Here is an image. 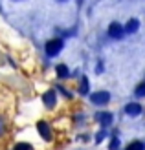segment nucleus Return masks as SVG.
I'll return each mask as SVG.
<instances>
[{
  "label": "nucleus",
  "mask_w": 145,
  "mask_h": 150,
  "mask_svg": "<svg viewBox=\"0 0 145 150\" xmlns=\"http://www.w3.org/2000/svg\"><path fill=\"white\" fill-rule=\"evenodd\" d=\"M125 112L129 115H140L141 114V106L140 104H136V103H131V104H127L125 106Z\"/></svg>",
  "instance_id": "nucleus-4"
},
{
  "label": "nucleus",
  "mask_w": 145,
  "mask_h": 150,
  "mask_svg": "<svg viewBox=\"0 0 145 150\" xmlns=\"http://www.w3.org/2000/svg\"><path fill=\"white\" fill-rule=\"evenodd\" d=\"M61 50H63V40H59V39L50 40V42L46 44V53H48L50 57H55Z\"/></svg>",
  "instance_id": "nucleus-1"
},
{
  "label": "nucleus",
  "mask_w": 145,
  "mask_h": 150,
  "mask_svg": "<svg viewBox=\"0 0 145 150\" xmlns=\"http://www.w3.org/2000/svg\"><path fill=\"white\" fill-rule=\"evenodd\" d=\"M97 119H99V121H101L103 125H109V123H110V119H112V115H110V114H106V112H103V114H99Z\"/></svg>",
  "instance_id": "nucleus-9"
},
{
  "label": "nucleus",
  "mask_w": 145,
  "mask_h": 150,
  "mask_svg": "<svg viewBox=\"0 0 145 150\" xmlns=\"http://www.w3.org/2000/svg\"><path fill=\"white\" fill-rule=\"evenodd\" d=\"M81 92H83V93H86V92H88V81H86V79L83 81V90H81Z\"/></svg>",
  "instance_id": "nucleus-12"
},
{
  "label": "nucleus",
  "mask_w": 145,
  "mask_h": 150,
  "mask_svg": "<svg viewBox=\"0 0 145 150\" xmlns=\"http://www.w3.org/2000/svg\"><path fill=\"white\" fill-rule=\"evenodd\" d=\"M138 28H140V22L136 20V18H131V20L127 22V26H125L123 31H127V33H136V31H138Z\"/></svg>",
  "instance_id": "nucleus-6"
},
{
  "label": "nucleus",
  "mask_w": 145,
  "mask_h": 150,
  "mask_svg": "<svg viewBox=\"0 0 145 150\" xmlns=\"http://www.w3.org/2000/svg\"><path fill=\"white\" fill-rule=\"evenodd\" d=\"M138 95H145V84H141V86H138V92H136Z\"/></svg>",
  "instance_id": "nucleus-13"
},
{
  "label": "nucleus",
  "mask_w": 145,
  "mask_h": 150,
  "mask_svg": "<svg viewBox=\"0 0 145 150\" xmlns=\"http://www.w3.org/2000/svg\"><path fill=\"white\" fill-rule=\"evenodd\" d=\"M57 75H59V77H68V68H66L64 64H59L57 66Z\"/></svg>",
  "instance_id": "nucleus-10"
},
{
  "label": "nucleus",
  "mask_w": 145,
  "mask_h": 150,
  "mask_svg": "<svg viewBox=\"0 0 145 150\" xmlns=\"http://www.w3.org/2000/svg\"><path fill=\"white\" fill-rule=\"evenodd\" d=\"M103 139H105V132H99L97 136H96V141L99 143V141H103Z\"/></svg>",
  "instance_id": "nucleus-14"
},
{
  "label": "nucleus",
  "mask_w": 145,
  "mask_h": 150,
  "mask_svg": "<svg viewBox=\"0 0 145 150\" xmlns=\"http://www.w3.org/2000/svg\"><path fill=\"white\" fill-rule=\"evenodd\" d=\"M37 128H39V132L42 134L44 139H50V128H48V125L44 123V121H41L39 125H37Z\"/></svg>",
  "instance_id": "nucleus-7"
},
{
  "label": "nucleus",
  "mask_w": 145,
  "mask_h": 150,
  "mask_svg": "<svg viewBox=\"0 0 145 150\" xmlns=\"http://www.w3.org/2000/svg\"><path fill=\"white\" fill-rule=\"evenodd\" d=\"M42 101H44L46 106H53V104H55V92H53V90H48V92L42 95Z\"/></svg>",
  "instance_id": "nucleus-5"
},
{
  "label": "nucleus",
  "mask_w": 145,
  "mask_h": 150,
  "mask_svg": "<svg viewBox=\"0 0 145 150\" xmlns=\"http://www.w3.org/2000/svg\"><path fill=\"white\" fill-rule=\"evenodd\" d=\"M109 33H110V37H114V39H121L125 31L118 22H114V24H110V28H109Z\"/></svg>",
  "instance_id": "nucleus-3"
},
{
  "label": "nucleus",
  "mask_w": 145,
  "mask_h": 150,
  "mask_svg": "<svg viewBox=\"0 0 145 150\" xmlns=\"http://www.w3.org/2000/svg\"><path fill=\"white\" fill-rule=\"evenodd\" d=\"M118 145H119V143H118V139H112V143H110V150H116V148H118Z\"/></svg>",
  "instance_id": "nucleus-15"
},
{
  "label": "nucleus",
  "mask_w": 145,
  "mask_h": 150,
  "mask_svg": "<svg viewBox=\"0 0 145 150\" xmlns=\"http://www.w3.org/2000/svg\"><path fill=\"white\" fill-rule=\"evenodd\" d=\"M125 150H145V145L140 143V141H134V143H131Z\"/></svg>",
  "instance_id": "nucleus-8"
},
{
  "label": "nucleus",
  "mask_w": 145,
  "mask_h": 150,
  "mask_svg": "<svg viewBox=\"0 0 145 150\" xmlns=\"http://www.w3.org/2000/svg\"><path fill=\"white\" fill-rule=\"evenodd\" d=\"M109 99H110V95L106 93V92H97V93L92 95V103L94 104H106Z\"/></svg>",
  "instance_id": "nucleus-2"
},
{
  "label": "nucleus",
  "mask_w": 145,
  "mask_h": 150,
  "mask_svg": "<svg viewBox=\"0 0 145 150\" xmlns=\"http://www.w3.org/2000/svg\"><path fill=\"white\" fill-rule=\"evenodd\" d=\"M29 148H31V146H29L28 143H19L17 146H15V150H29Z\"/></svg>",
  "instance_id": "nucleus-11"
}]
</instances>
